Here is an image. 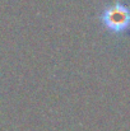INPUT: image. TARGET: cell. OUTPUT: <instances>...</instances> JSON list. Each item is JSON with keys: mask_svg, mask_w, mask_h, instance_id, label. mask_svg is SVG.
<instances>
[{"mask_svg": "<svg viewBox=\"0 0 130 131\" xmlns=\"http://www.w3.org/2000/svg\"><path fill=\"white\" fill-rule=\"evenodd\" d=\"M101 22L112 33H125L130 29V8L116 1L105 8L101 14Z\"/></svg>", "mask_w": 130, "mask_h": 131, "instance_id": "1", "label": "cell"}]
</instances>
